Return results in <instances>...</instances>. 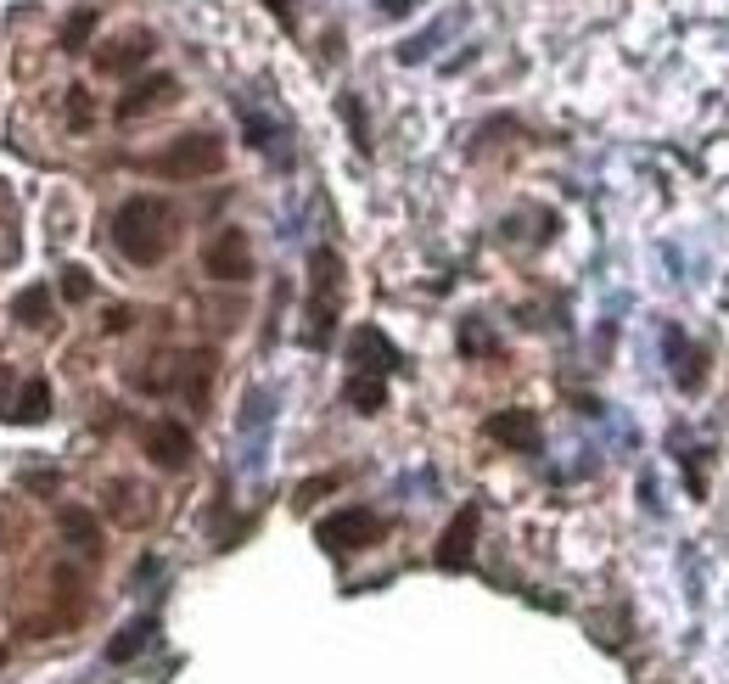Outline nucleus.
Instances as JSON below:
<instances>
[{
    "label": "nucleus",
    "instance_id": "nucleus-1",
    "mask_svg": "<svg viewBox=\"0 0 729 684\" xmlns=\"http://www.w3.org/2000/svg\"><path fill=\"white\" fill-rule=\"evenodd\" d=\"M113 247L129 264H158L169 253V208L158 197H129L113 214Z\"/></svg>",
    "mask_w": 729,
    "mask_h": 684
},
{
    "label": "nucleus",
    "instance_id": "nucleus-2",
    "mask_svg": "<svg viewBox=\"0 0 729 684\" xmlns=\"http://www.w3.org/2000/svg\"><path fill=\"white\" fill-rule=\"evenodd\" d=\"M219 163H225L219 135H180V141H169V152L152 157V174H163V180H197V174H214Z\"/></svg>",
    "mask_w": 729,
    "mask_h": 684
},
{
    "label": "nucleus",
    "instance_id": "nucleus-3",
    "mask_svg": "<svg viewBox=\"0 0 729 684\" xmlns=\"http://www.w3.org/2000/svg\"><path fill=\"white\" fill-rule=\"evenodd\" d=\"M315 533H320V544H326V550H337V556H343V550H371V544L387 533V522L376 511H365V505H348V511L326 516Z\"/></svg>",
    "mask_w": 729,
    "mask_h": 684
},
{
    "label": "nucleus",
    "instance_id": "nucleus-4",
    "mask_svg": "<svg viewBox=\"0 0 729 684\" xmlns=\"http://www.w3.org/2000/svg\"><path fill=\"white\" fill-rule=\"evenodd\" d=\"M202 270L214 275V281H247L253 275V247H247V230L225 225L208 242V253H202Z\"/></svg>",
    "mask_w": 729,
    "mask_h": 684
},
{
    "label": "nucleus",
    "instance_id": "nucleus-5",
    "mask_svg": "<svg viewBox=\"0 0 729 684\" xmlns=\"http://www.w3.org/2000/svg\"><path fill=\"white\" fill-rule=\"evenodd\" d=\"M146 455H152V466H163V471H186L191 466V432L174 427V421H152Z\"/></svg>",
    "mask_w": 729,
    "mask_h": 684
},
{
    "label": "nucleus",
    "instance_id": "nucleus-6",
    "mask_svg": "<svg viewBox=\"0 0 729 684\" xmlns=\"http://www.w3.org/2000/svg\"><path fill=\"white\" fill-rule=\"evenodd\" d=\"M472 539H477V505H466V511L449 522V533L438 539V567L460 572L466 561H472Z\"/></svg>",
    "mask_w": 729,
    "mask_h": 684
},
{
    "label": "nucleus",
    "instance_id": "nucleus-7",
    "mask_svg": "<svg viewBox=\"0 0 729 684\" xmlns=\"http://www.w3.org/2000/svg\"><path fill=\"white\" fill-rule=\"evenodd\" d=\"M174 79L169 73H152V79H141V85H129V96L118 101V118H141V113H152V107H163V101H174Z\"/></svg>",
    "mask_w": 729,
    "mask_h": 684
},
{
    "label": "nucleus",
    "instance_id": "nucleus-8",
    "mask_svg": "<svg viewBox=\"0 0 729 684\" xmlns=\"http://www.w3.org/2000/svg\"><path fill=\"white\" fill-rule=\"evenodd\" d=\"M488 438L511 443V449H539V421H533L528 410H500L488 421Z\"/></svg>",
    "mask_w": 729,
    "mask_h": 684
},
{
    "label": "nucleus",
    "instance_id": "nucleus-9",
    "mask_svg": "<svg viewBox=\"0 0 729 684\" xmlns=\"http://www.w3.org/2000/svg\"><path fill=\"white\" fill-rule=\"evenodd\" d=\"M354 365L359 371H371V376H382V371H393L399 365V354H393V342L382 337V331H354Z\"/></svg>",
    "mask_w": 729,
    "mask_h": 684
},
{
    "label": "nucleus",
    "instance_id": "nucleus-10",
    "mask_svg": "<svg viewBox=\"0 0 729 684\" xmlns=\"http://www.w3.org/2000/svg\"><path fill=\"white\" fill-rule=\"evenodd\" d=\"M146 57H152V40H146V34H129V40H113L107 51H101L96 68L101 73H129V68H141Z\"/></svg>",
    "mask_w": 729,
    "mask_h": 684
},
{
    "label": "nucleus",
    "instance_id": "nucleus-11",
    "mask_svg": "<svg viewBox=\"0 0 729 684\" xmlns=\"http://www.w3.org/2000/svg\"><path fill=\"white\" fill-rule=\"evenodd\" d=\"M62 533L73 539V550H85V556H96V544H101V528H96V516L79 511V505H68L62 511Z\"/></svg>",
    "mask_w": 729,
    "mask_h": 684
},
{
    "label": "nucleus",
    "instance_id": "nucleus-12",
    "mask_svg": "<svg viewBox=\"0 0 729 684\" xmlns=\"http://www.w3.org/2000/svg\"><path fill=\"white\" fill-rule=\"evenodd\" d=\"M12 314L23 326H51V292H45V286H23L12 298Z\"/></svg>",
    "mask_w": 729,
    "mask_h": 684
},
{
    "label": "nucleus",
    "instance_id": "nucleus-13",
    "mask_svg": "<svg viewBox=\"0 0 729 684\" xmlns=\"http://www.w3.org/2000/svg\"><path fill=\"white\" fill-rule=\"evenodd\" d=\"M17 421H29V427H40L45 415H51V387L40 382V376H34V382H23V399H17Z\"/></svg>",
    "mask_w": 729,
    "mask_h": 684
},
{
    "label": "nucleus",
    "instance_id": "nucleus-14",
    "mask_svg": "<svg viewBox=\"0 0 729 684\" xmlns=\"http://www.w3.org/2000/svg\"><path fill=\"white\" fill-rule=\"evenodd\" d=\"M348 404H354L359 415H376L387 404V387H382V376H354V382H348Z\"/></svg>",
    "mask_w": 729,
    "mask_h": 684
},
{
    "label": "nucleus",
    "instance_id": "nucleus-15",
    "mask_svg": "<svg viewBox=\"0 0 729 684\" xmlns=\"http://www.w3.org/2000/svg\"><path fill=\"white\" fill-rule=\"evenodd\" d=\"M152 645V623H129L113 645H107V662H135V656Z\"/></svg>",
    "mask_w": 729,
    "mask_h": 684
},
{
    "label": "nucleus",
    "instance_id": "nucleus-16",
    "mask_svg": "<svg viewBox=\"0 0 729 684\" xmlns=\"http://www.w3.org/2000/svg\"><path fill=\"white\" fill-rule=\"evenodd\" d=\"M96 23H101V12L96 6H79V12L62 23V51H85V40L96 34Z\"/></svg>",
    "mask_w": 729,
    "mask_h": 684
},
{
    "label": "nucleus",
    "instance_id": "nucleus-17",
    "mask_svg": "<svg viewBox=\"0 0 729 684\" xmlns=\"http://www.w3.org/2000/svg\"><path fill=\"white\" fill-rule=\"evenodd\" d=\"M90 292H96L90 270H85V264H68V270H62V298H68V303H85Z\"/></svg>",
    "mask_w": 729,
    "mask_h": 684
},
{
    "label": "nucleus",
    "instance_id": "nucleus-18",
    "mask_svg": "<svg viewBox=\"0 0 729 684\" xmlns=\"http://www.w3.org/2000/svg\"><path fill=\"white\" fill-rule=\"evenodd\" d=\"M343 118H348V129H354L359 152H371V135H365V107H359V96H343Z\"/></svg>",
    "mask_w": 729,
    "mask_h": 684
},
{
    "label": "nucleus",
    "instance_id": "nucleus-19",
    "mask_svg": "<svg viewBox=\"0 0 729 684\" xmlns=\"http://www.w3.org/2000/svg\"><path fill=\"white\" fill-rule=\"evenodd\" d=\"M68 118H73V124H79V129L90 124V90H79V85L68 90Z\"/></svg>",
    "mask_w": 729,
    "mask_h": 684
},
{
    "label": "nucleus",
    "instance_id": "nucleus-20",
    "mask_svg": "<svg viewBox=\"0 0 729 684\" xmlns=\"http://www.w3.org/2000/svg\"><path fill=\"white\" fill-rule=\"evenodd\" d=\"M107 331H124L129 326V309H107V320H101Z\"/></svg>",
    "mask_w": 729,
    "mask_h": 684
},
{
    "label": "nucleus",
    "instance_id": "nucleus-21",
    "mask_svg": "<svg viewBox=\"0 0 729 684\" xmlns=\"http://www.w3.org/2000/svg\"><path fill=\"white\" fill-rule=\"evenodd\" d=\"M0 662H6V651H0Z\"/></svg>",
    "mask_w": 729,
    "mask_h": 684
}]
</instances>
